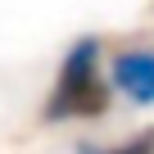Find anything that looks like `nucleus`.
Here are the masks:
<instances>
[{
	"mask_svg": "<svg viewBox=\"0 0 154 154\" xmlns=\"http://www.w3.org/2000/svg\"><path fill=\"white\" fill-rule=\"evenodd\" d=\"M109 113V82L100 68V41L77 36L59 63V77L45 95L41 118L45 122H68V118H100Z\"/></svg>",
	"mask_w": 154,
	"mask_h": 154,
	"instance_id": "1",
	"label": "nucleus"
},
{
	"mask_svg": "<svg viewBox=\"0 0 154 154\" xmlns=\"http://www.w3.org/2000/svg\"><path fill=\"white\" fill-rule=\"evenodd\" d=\"M109 91H118L131 104H154V50L131 45L109 59Z\"/></svg>",
	"mask_w": 154,
	"mask_h": 154,
	"instance_id": "2",
	"label": "nucleus"
},
{
	"mask_svg": "<svg viewBox=\"0 0 154 154\" xmlns=\"http://www.w3.org/2000/svg\"><path fill=\"white\" fill-rule=\"evenodd\" d=\"M77 154H154V131H140L131 140H118V145H77Z\"/></svg>",
	"mask_w": 154,
	"mask_h": 154,
	"instance_id": "3",
	"label": "nucleus"
}]
</instances>
